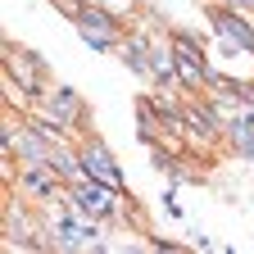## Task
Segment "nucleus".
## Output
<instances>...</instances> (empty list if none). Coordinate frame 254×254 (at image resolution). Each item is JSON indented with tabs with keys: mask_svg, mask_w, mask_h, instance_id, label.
Wrapping results in <instances>:
<instances>
[{
	"mask_svg": "<svg viewBox=\"0 0 254 254\" xmlns=\"http://www.w3.org/2000/svg\"><path fill=\"white\" fill-rule=\"evenodd\" d=\"M218 27L227 32V37H236L241 46H250V50H254V37H250V27H245V23H236L232 14H222V18H218Z\"/></svg>",
	"mask_w": 254,
	"mask_h": 254,
	"instance_id": "nucleus-1",
	"label": "nucleus"
},
{
	"mask_svg": "<svg viewBox=\"0 0 254 254\" xmlns=\"http://www.w3.org/2000/svg\"><path fill=\"white\" fill-rule=\"evenodd\" d=\"M82 204H86V209H95V213H105V209H109V195H105V190H86Z\"/></svg>",
	"mask_w": 254,
	"mask_h": 254,
	"instance_id": "nucleus-2",
	"label": "nucleus"
}]
</instances>
